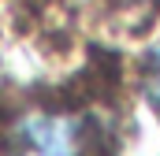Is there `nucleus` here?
<instances>
[{
  "instance_id": "nucleus-1",
  "label": "nucleus",
  "mask_w": 160,
  "mask_h": 156,
  "mask_svg": "<svg viewBox=\"0 0 160 156\" xmlns=\"http://www.w3.org/2000/svg\"><path fill=\"white\" fill-rule=\"evenodd\" d=\"M22 156H89V126L75 115H38L19 130Z\"/></svg>"
},
{
  "instance_id": "nucleus-2",
  "label": "nucleus",
  "mask_w": 160,
  "mask_h": 156,
  "mask_svg": "<svg viewBox=\"0 0 160 156\" xmlns=\"http://www.w3.org/2000/svg\"><path fill=\"white\" fill-rule=\"evenodd\" d=\"M145 97H149V104L160 112V45L149 48V56H145Z\"/></svg>"
},
{
  "instance_id": "nucleus-3",
  "label": "nucleus",
  "mask_w": 160,
  "mask_h": 156,
  "mask_svg": "<svg viewBox=\"0 0 160 156\" xmlns=\"http://www.w3.org/2000/svg\"><path fill=\"white\" fill-rule=\"evenodd\" d=\"M119 7H149V4H160V0H116Z\"/></svg>"
}]
</instances>
